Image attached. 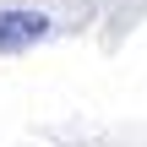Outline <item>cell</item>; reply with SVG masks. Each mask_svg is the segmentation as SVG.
<instances>
[{
  "mask_svg": "<svg viewBox=\"0 0 147 147\" xmlns=\"http://www.w3.org/2000/svg\"><path fill=\"white\" fill-rule=\"evenodd\" d=\"M44 33H49V16H38V11H0V55L33 49Z\"/></svg>",
  "mask_w": 147,
  "mask_h": 147,
  "instance_id": "cell-1",
  "label": "cell"
}]
</instances>
